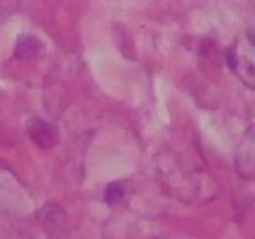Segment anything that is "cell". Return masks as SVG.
<instances>
[{
	"label": "cell",
	"mask_w": 255,
	"mask_h": 239,
	"mask_svg": "<svg viewBox=\"0 0 255 239\" xmlns=\"http://www.w3.org/2000/svg\"><path fill=\"white\" fill-rule=\"evenodd\" d=\"M227 60L236 76L247 87H254V39L250 32L234 41L227 52Z\"/></svg>",
	"instance_id": "obj_1"
},
{
	"label": "cell",
	"mask_w": 255,
	"mask_h": 239,
	"mask_svg": "<svg viewBox=\"0 0 255 239\" xmlns=\"http://www.w3.org/2000/svg\"><path fill=\"white\" fill-rule=\"evenodd\" d=\"M27 133L32 138V142L39 145L41 149H52L59 143V127L52 122H46V120L34 119L28 122Z\"/></svg>",
	"instance_id": "obj_2"
},
{
	"label": "cell",
	"mask_w": 255,
	"mask_h": 239,
	"mask_svg": "<svg viewBox=\"0 0 255 239\" xmlns=\"http://www.w3.org/2000/svg\"><path fill=\"white\" fill-rule=\"evenodd\" d=\"M41 52V43L32 36H21L18 39V44H16V55L25 59V57H32L36 53Z\"/></svg>",
	"instance_id": "obj_3"
},
{
	"label": "cell",
	"mask_w": 255,
	"mask_h": 239,
	"mask_svg": "<svg viewBox=\"0 0 255 239\" xmlns=\"http://www.w3.org/2000/svg\"><path fill=\"white\" fill-rule=\"evenodd\" d=\"M124 193H126V186H124V183L117 181V183H112L107 186V191H105V200H107V204L114 206V204H117L121 199H123Z\"/></svg>",
	"instance_id": "obj_4"
}]
</instances>
